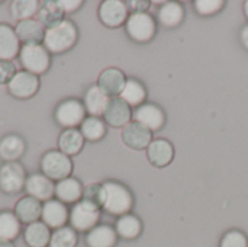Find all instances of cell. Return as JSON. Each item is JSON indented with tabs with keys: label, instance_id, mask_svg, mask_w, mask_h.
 Segmentation results:
<instances>
[{
	"label": "cell",
	"instance_id": "f35d334b",
	"mask_svg": "<svg viewBox=\"0 0 248 247\" xmlns=\"http://www.w3.org/2000/svg\"><path fill=\"white\" fill-rule=\"evenodd\" d=\"M125 3H126L128 12L131 10V15L132 13H145L150 6V1H147V0H129Z\"/></svg>",
	"mask_w": 248,
	"mask_h": 247
},
{
	"label": "cell",
	"instance_id": "4316f807",
	"mask_svg": "<svg viewBox=\"0 0 248 247\" xmlns=\"http://www.w3.org/2000/svg\"><path fill=\"white\" fill-rule=\"evenodd\" d=\"M84 137L81 135L80 130L71 128V130H62V132L58 137V150L68 157L77 156L83 147H84Z\"/></svg>",
	"mask_w": 248,
	"mask_h": 247
},
{
	"label": "cell",
	"instance_id": "e0dca14e",
	"mask_svg": "<svg viewBox=\"0 0 248 247\" xmlns=\"http://www.w3.org/2000/svg\"><path fill=\"white\" fill-rule=\"evenodd\" d=\"M83 189H84V186L81 185V182L78 179L70 176L67 179L55 182L54 197H55V199L61 201L65 205H74L78 201H81Z\"/></svg>",
	"mask_w": 248,
	"mask_h": 247
},
{
	"label": "cell",
	"instance_id": "484cf974",
	"mask_svg": "<svg viewBox=\"0 0 248 247\" xmlns=\"http://www.w3.org/2000/svg\"><path fill=\"white\" fill-rule=\"evenodd\" d=\"M51 229L42 221L32 223L23 230V240L28 247H48L51 240Z\"/></svg>",
	"mask_w": 248,
	"mask_h": 247
},
{
	"label": "cell",
	"instance_id": "52a82bcc",
	"mask_svg": "<svg viewBox=\"0 0 248 247\" xmlns=\"http://www.w3.org/2000/svg\"><path fill=\"white\" fill-rule=\"evenodd\" d=\"M26 170L19 162H9L0 166V191L6 195H17L25 189Z\"/></svg>",
	"mask_w": 248,
	"mask_h": 247
},
{
	"label": "cell",
	"instance_id": "2e32d148",
	"mask_svg": "<svg viewBox=\"0 0 248 247\" xmlns=\"http://www.w3.org/2000/svg\"><path fill=\"white\" fill-rule=\"evenodd\" d=\"M134 121L144 125L150 131H158L166 122L164 112L153 103H144L138 106L134 112Z\"/></svg>",
	"mask_w": 248,
	"mask_h": 247
},
{
	"label": "cell",
	"instance_id": "ac0fdd59",
	"mask_svg": "<svg viewBox=\"0 0 248 247\" xmlns=\"http://www.w3.org/2000/svg\"><path fill=\"white\" fill-rule=\"evenodd\" d=\"M15 215L19 218V221L22 224H32L36 221H41V215H42V202L26 195L22 197L16 205H15Z\"/></svg>",
	"mask_w": 248,
	"mask_h": 247
},
{
	"label": "cell",
	"instance_id": "5b68a950",
	"mask_svg": "<svg viewBox=\"0 0 248 247\" xmlns=\"http://www.w3.org/2000/svg\"><path fill=\"white\" fill-rule=\"evenodd\" d=\"M86 114L87 112L83 105V100H78L76 98H68L61 100L55 106L54 119L61 128L71 130L83 124V121L86 119Z\"/></svg>",
	"mask_w": 248,
	"mask_h": 247
},
{
	"label": "cell",
	"instance_id": "d6a6232c",
	"mask_svg": "<svg viewBox=\"0 0 248 247\" xmlns=\"http://www.w3.org/2000/svg\"><path fill=\"white\" fill-rule=\"evenodd\" d=\"M80 132L84 140L96 143L106 135V124L97 116H86V119L80 125Z\"/></svg>",
	"mask_w": 248,
	"mask_h": 247
},
{
	"label": "cell",
	"instance_id": "603a6c76",
	"mask_svg": "<svg viewBox=\"0 0 248 247\" xmlns=\"http://www.w3.org/2000/svg\"><path fill=\"white\" fill-rule=\"evenodd\" d=\"M15 31L22 45L23 44H42L44 35H45V28L35 17L17 22L15 26Z\"/></svg>",
	"mask_w": 248,
	"mask_h": 247
},
{
	"label": "cell",
	"instance_id": "d6986e66",
	"mask_svg": "<svg viewBox=\"0 0 248 247\" xmlns=\"http://www.w3.org/2000/svg\"><path fill=\"white\" fill-rule=\"evenodd\" d=\"M26 151V141L19 134H6L0 138V159L4 163L17 162Z\"/></svg>",
	"mask_w": 248,
	"mask_h": 247
},
{
	"label": "cell",
	"instance_id": "4dcf8cb0",
	"mask_svg": "<svg viewBox=\"0 0 248 247\" xmlns=\"http://www.w3.org/2000/svg\"><path fill=\"white\" fill-rule=\"evenodd\" d=\"M122 100H125L129 106H141L144 105V100L147 98V90L144 87V84L141 82H138L137 79H126L125 87L119 96Z\"/></svg>",
	"mask_w": 248,
	"mask_h": 247
},
{
	"label": "cell",
	"instance_id": "8fae6325",
	"mask_svg": "<svg viewBox=\"0 0 248 247\" xmlns=\"http://www.w3.org/2000/svg\"><path fill=\"white\" fill-rule=\"evenodd\" d=\"M68 220H70V210L61 201L52 198L42 204L41 221L51 230H58L65 227L68 224Z\"/></svg>",
	"mask_w": 248,
	"mask_h": 247
},
{
	"label": "cell",
	"instance_id": "f546056e",
	"mask_svg": "<svg viewBox=\"0 0 248 247\" xmlns=\"http://www.w3.org/2000/svg\"><path fill=\"white\" fill-rule=\"evenodd\" d=\"M185 9L177 1H167L158 9V20L166 28H176L183 22Z\"/></svg>",
	"mask_w": 248,
	"mask_h": 247
},
{
	"label": "cell",
	"instance_id": "ba28073f",
	"mask_svg": "<svg viewBox=\"0 0 248 247\" xmlns=\"http://www.w3.org/2000/svg\"><path fill=\"white\" fill-rule=\"evenodd\" d=\"M126 33L135 42H150L157 32L155 20L151 15L145 13H132L126 20Z\"/></svg>",
	"mask_w": 248,
	"mask_h": 247
},
{
	"label": "cell",
	"instance_id": "44dd1931",
	"mask_svg": "<svg viewBox=\"0 0 248 247\" xmlns=\"http://www.w3.org/2000/svg\"><path fill=\"white\" fill-rule=\"evenodd\" d=\"M147 157L150 163L155 167H166L171 163L174 157V148L170 141L158 138L151 141L147 148Z\"/></svg>",
	"mask_w": 248,
	"mask_h": 247
},
{
	"label": "cell",
	"instance_id": "8d00e7d4",
	"mask_svg": "<svg viewBox=\"0 0 248 247\" xmlns=\"http://www.w3.org/2000/svg\"><path fill=\"white\" fill-rule=\"evenodd\" d=\"M224 1L222 0H196L195 1V9L199 15L208 16L212 13H217L222 9Z\"/></svg>",
	"mask_w": 248,
	"mask_h": 247
},
{
	"label": "cell",
	"instance_id": "6da1fadb",
	"mask_svg": "<svg viewBox=\"0 0 248 247\" xmlns=\"http://www.w3.org/2000/svg\"><path fill=\"white\" fill-rule=\"evenodd\" d=\"M78 39V29L70 19H64L58 25L45 29L42 45L52 55H61L70 51Z\"/></svg>",
	"mask_w": 248,
	"mask_h": 247
},
{
	"label": "cell",
	"instance_id": "9c48e42d",
	"mask_svg": "<svg viewBox=\"0 0 248 247\" xmlns=\"http://www.w3.org/2000/svg\"><path fill=\"white\" fill-rule=\"evenodd\" d=\"M6 87H7L9 95L13 96L15 99L28 100L39 92L41 80H39V76L20 70L15 74V77L10 80V83Z\"/></svg>",
	"mask_w": 248,
	"mask_h": 247
},
{
	"label": "cell",
	"instance_id": "cb8c5ba5",
	"mask_svg": "<svg viewBox=\"0 0 248 247\" xmlns=\"http://www.w3.org/2000/svg\"><path fill=\"white\" fill-rule=\"evenodd\" d=\"M118 243L116 230L108 224H97L86 234L87 247H115Z\"/></svg>",
	"mask_w": 248,
	"mask_h": 247
},
{
	"label": "cell",
	"instance_id": "8992f818",
	"mask_svg": "<svg viewBox=\"0 0 248 247\" xmlns=\"http://www.w3.org/2000/svg\"><path fill=\"white\" fill-rule=\"evenodd\" d=\"M100 220V208L84 202L78 201L74 204L70 210V227L76 231L80 233H89L92 229H94L99 224Z\"/></svg>",
	"mask_w": 248,
	"mask_h": 247
},
{
	"label": "cell",
	"instance_id": "7c38bea8",
	"mask_svg": "<svg viewBox=\"0 0 248 247\" xmlns=\"http://www.w3.org/2000/svg\"><path fill=\"white\" fill-rule=\"evenodd\" d=\"M25 191L29 197L41 201L42 204L54 198L55 192V182H52L49 178H46L41 172H35L28 175Z\"/></svg>",
	"mask_w": 248,
	"mask_h": 247
},
{
	"label": "cell",
	"instance_id": "b9f144b4",
	"mask_svg": "<svg viewBox=\"0 0 248 247\" xmlns=\"http://www.w3.org/2000/svg\"><path fill=\"white\" fill-rule=\"evenodd\" d=\"M0 247H16L13 242H6V240H0Z\"/></svg>",
	"mask_w": 248,
	"mask_h": 247
},
{
	"label": "cell",
	"instance_id": "83f0119b",
	"mask_svg": "<svg viewBox=\"0 0 248 247\" xmlns=\"http://www.w3.org/2000/svg\"><path fill=\"white\" fill-rule=\"evenodd\" d=\"M22 233V223L13 211H0V240L15 242Z\"/></svg>",
	"mask_w": 248,
	"mask_h": 247
},
{
	"label": "cell",
	"instance_id": "1f68e13d",
	"mask_svg": "<svg viewBox=\"0 0 248 247\" xmlns=\"http://www.w3.org/2000/svg\"><path fill=\"white\" fill-rule=\"evenodd\" d=\"M41 1L38 0H13L10 3V15L17 22L33 19L38 15Z\"/></svg>",
	"mask_w": 248,
	"mask_h": 247
},
{
	"label": "cell",
	"instance_id": "7a4b0ae2",
	"mask_svg": "<svg viewBox=\"0 0 248 247\" xmlns=\"http://www.w3.org/2000/svg\"><path fill=\"white\" fill-rule=\"evenodd\" d=\"M105 188V204L103 210L116 217H122L125 214H129V211L134 207V197L131 191L115 181H106L103 182Z\"/></svg>",
	"mask_w": 248,
	"mask_h": 247
},
{
	"label": "cell",
	"instance_id": "836d02e7",
	"mask_svg": "<svg viewBox=\"0 0 248 247\" xmlns=\"http://www.w3.org/2000/svg\"><path fill=\"white\" fill-rule=\"evenodd\" d=\"M77 243H78L77 231L73 230L70 226H65L62 229L52 231L48 247H77Z\"/></svg>",
	"mask_w": 248,
	"mask_h": 247
},
{
	"label": "cell",
	"instance_id": "7bdbcfd3",
	"mask_svg": "<svg viewBox=\"0 0 248 247\" xmlns=\"http://www.w3.org/2000/svg\"><path fill=\"white\" fill-rule=\"evenodd\" d=\"M244 13H246V16L248 17V0L244 3Z\"/></svg>",
	"mask_w": 248,
	"mask_h": 247
},
{
	"label": "cell",
	"instance_id": "ee69618b",
	"mask_svg": "<svg viewBox=\"0 0 248 247\" xmlns=\"http://www.w3.org/2000/svg\"><path fill=\"white\" fill-rule=\"evenodd\" d=\"M1 3H3V1H1V0H0V4H1Z\"/></svg>",
	"mask_w": 248,
	"mask_h": 247
},
{
	"label": "cell",
	"instance_id": "277c9868",
	"mask_svg": "<svg viewBox=\"0 0 248 247\" xmlns=\"http://www.w3.org/2000/svg\"><path fill=\"white\" fill-rule=\"evenodd\" d=\"M39 167L41 173H44L52 182H60L71 176L74 166L73 160L67 154L61 153L60 150H48L42 154Z\"/></svg>",
	"mask_w": 248,
	"mask_h": 247
},
{
	"label": "cell",
	"instance_id": "ab89813d",
	"mask_svg": "<svg viewBox=\"0 0 248 247\" xmlns=\"http://www.w3.org/2000/svg\"><path fill=\"white\" fill-rule=\"evenodd\" d=\"M64 13H74L83 6V0H58Z\"/></svg>",
	"mask_w": 248,
	"mask_h": 247
},
{
	"label": "cell",
	"instance_id": "5bb4252c",
	"mask_svg": "<svg viewBox=\"0 0 248 247\" xmlns=\"http://www.w3.org/2000/svg\"><path fill=\"white\" fill-rule=\"evenodd\" d=\"M122 141L126 147L134 150H144L148 148V146L153 141V134L148 128L138 122H129L122 130Z\"/></svg>",
	"mask_w": 248,
	"mask_h": 247
},
{
	"label": "cell",
	"instance_id": "f1b7e54d",
	"mask_svg": "<svg viewBox=\"0 0 248 247\" xmlns=\"http://www.w3.org/2000/svg\"><path fill=\"white\" fill-rule=\"evenodd\" d=\"M115 230H116L118 237H122L125 240H134L141 234L142 223L134 214H125L118 218L115 224Z\"/></svg>",
	"mask_w": 248,
	"mask_h": 247
},
{
	"label": "cell",
	"instance_id": "d590c367",
	"mask_svg": "<svg viewBox=\"0 0 248 247\" xmlns=\"http://www.w3.org/2000/svg\"><path fill=\"white\" fill-rule=\"evenodd\" d=\"M219 247H248L247 236L243 231L231 230V231L225 233Z\"/></svg>",
	"mask_w": 248,
	"mask_h": 247
},
{
	"label": "cell",
	"instance_id": "30bf717a",
	"mask_svg": "<svg viewBox=\"0 0 248 247\" xmlns=\"http://www.w3.org/2000/svg\"><path fill=\"white\" fill-rule=\"evenodd\" d=\"M99 20L108 28H119L128 20V7L122 0H105L97 10Z\"/></svg>",
	"mask_w": 248,
	"mask_h": 247
},
{
	"label": "cell",
	"instance_id": "4fadbf2b",
	"mask_svg": "<svg viewBox=\"0 0 248 247\" xmlns=\"http://www.w3.org/2000/svg\"><path fill=\"white\" fill-rule=\"evenodd\" d=\"M131 118H132L131 106L125 100H122L119 96L109 99L108 106L103 112V119L106 124H109L113 128H121V127H126L131 122Z\"/></svg>",
	"mask_w": 248,
	"mask_h": 247
},
{
	"label": "cell",
	"instance_id": "7402d4cb",
	"mask_svg": "<svg viewBox=\"0 0 248 247\" xmlns=\"http://www.w3.org/2000/svg\"><path fill=\"white\" fill-rule=\"evenodd\" d=\"M109 96L97 86V84H92L83 98V105L86 108V112L89 114V116H103V112L108 106L109 102Z\"/></svg>",
	"mask_w": 248,
	"mask_h": 247
},
{
	"label": "cell",
	"instance_id": "9a60e30c",
	"mask_svg": "<svg viewBox=\"0 0 248 247\" xmlns=\"http://www.w3.org/2000/svg\"><path fill=\"white\" fill-rule=\"evenodd\" d=\"M125 83H126V77H125L124 71H121L119 68H115V67H109V68L103 70L97 79V86L109 98L121 96V93L125 87Z\"/></svg>",
	"mask_w": 248,
	"mask_h": 247
},
{
	"label": "cell",
	"instance_id": "e575fe53",
	"mask_svg": "<svg viewBox=\"0 0 248 247\" xmlns=\"http://www.w3.org/2000/svg\"><path fill=\"white\" fill-rule=\"evenodd\" d=\"M81 201L89 202L97 208H103L105 204V188L103 183H90L87 186H84L83 189V197Z\"/></svg>",
	"mask_w": 248,
	"mask_h": 247
},
{
	"label": "cell",
	"instance_id": "ffe728a7",
	"mask_svg": "<svg viewBox=\"0 0 248 247\" xmlns=\"http://www.w3.org/2000/svg\"><path fill=\"white\" fill-rule=\"evenodd\" d=\"M22 42L19 41L15 28L7 23H0V60L12 61L19 55Z\"/></svg>",
	"mask_w": 248,
	"mask_h": 247
},
{
	"label": "cell",
	"instance_id": "d4e9b609",
	"mask_svg": "<svg viewBox=\"0 0 248 247\" xmlns=\"http://www.w3.org/2000/svg\"><path fill=\"white\" fill-rule=\"evenodd\" d=\"M36 19L41 22V25L45 29H48L62 22L65 19V13L61 9L58 0H45V1H41Z\"/></svg>",
	"mask_w": 248,
	"mask_h": 247
},
{
	"label": "cell",
	"instance_id": "74e56055",
	"mask_svg": "<svg viewBox=\"0 0 248 247\" xmlns=\"http://www.w3.org/2000/svg\"><path fill=\"white\" fill-rule=\"evenodd\" d=\"M16 73H17V70H16V66L13 64V61L0 60V86H7Z\"/></svg>",
	"mask_w": 248,
	"mask_h": 247
},
{
	"label": "cell",
	"instance_id": "3957f363",
	"mask_svg": "<svg viewBox=\"0 0 248 247\" xmlns=\"http://www.w3.org/2000/svg\"><path fill=\"white\" fill-rule=\"evenodd\" d=\"M17 58L23 70L35 76L45 74L51 67V54L42 44H23Z\"/></svg>",
	"mask_w": 248,
	"mask_h": 247
},
{
	"label": "cell",
	"instance_id": "60d3db41",
	"mask_svg": "<svg viewBox=\"0 0 248 247\" xmlns=\"http://www.w3.org/2000/svg\"><path fill=\"white\" fill-rule=\"evenodd\" d=\"M241 42H243V45L248 49V25L244 26L243 31H241Z\"/></svg>",
	"mask_w": 248,
	"mask_h": 247
}]
</instances>
